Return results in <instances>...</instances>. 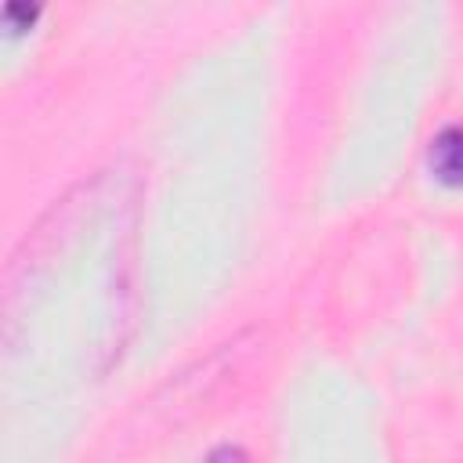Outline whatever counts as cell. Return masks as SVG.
I'll return each instance as SVG.
<instances>
[{
    "label": "cell",
    "instance_id": "7a4b0ae2",
    "mask_svg": "<svg viewBox=\"0 0 463 463\" xmlns=\"http://www.w3.org/2000/svg\"><path fill=\"white\" fill-rule=\"evenodd\" d=\"M206 463H250V459H246V452L235 449V445H217Z\"/></svg>",
    "mask_w": 463,
    "mask_h": 463
},
{
    "label": "cell",
    "instance_id": "6da1fadb",
    "mask_svg": "<svg viewBox=\"0 0 463 463\" xmlns=\"http://www.w3.org/2000/svg\"><path fill=\"white\" fill-rule=\"evenodd\" d=\"M430 170L441 184H463V127H445L430 141Z\"/></svg>",
    "mask_w": 463,
    "mask_h": 463
}]
</instances>
